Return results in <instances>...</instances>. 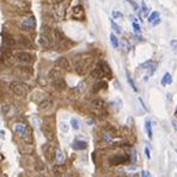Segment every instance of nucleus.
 Listing matches in <instances>:
<instances>
[{
  "mask_svg": "<svg viewBox=\"0 0 177 177\" xmlns=\"http://www.w3.org/2000/svg\"><path fill=\"white\" fill-rule=\"evenodd\" d=\"M85 16V11H84V7L82 5H77L72 8V17L76 18V19H79L82 20Z\"/></svg>",
  "mask_w": 177,
  "mask_h": 177,
  "instance_id": "obj_4",
  "label": "nucleus"
},
{
  "mask_svg": "<svg viewBox=\"0 0 177 177\" xmlns=\"http://www.w3.org/2000/svg\"><path fill=\"white\" fill-rule=\"evenodd\" d=\"M56 67H59L61 70H68L70 68V61L66 58H60L56 61Z\"/></svg>",
  "mask_w": 177,
  "mask_h": 177,
  "instance_id": "obj_5",
  "label": "nucleus"
},
{
  "mask_svg": "<svg viewBox=\"0 0 177 177\" xmlns=\"http://www.w3.org/2000/svg\"><path fill=\"white\" fill-rule=\"evenodd\" d=\"M127 1H128V2H129V4H130L133 7H134V10H135V11H139V7H138V5H136V4H135L133 0H127Z\"/></svg>",
  "mask_w": 177,
  "mask_h": 177,
  "instance_id": "obj_28",
  "label": "nucleus"
},
{
  "mask_svg": "<svg viewBox=\"0 0 177 177\" xmlns=\"http://www.w3.org/2000/svg\"><path fill=\"white\" fill-rule=\"evenodd\" d=\"M175 116L177 117V106H176V111H175Z\"/></svg>",
  "mask_w": 177,
  "mask_h": 177,
  "instance_id": "obj_32",
  "label": "nucleus"
},
{
  "mask_svg": "<svg viewBox=\"0 0 177 177\" xmlns=\"http://www.w3.org/2000/svg\"><path fill=\"white\" fill-rule=\"evenodd\" d=\"M112 17H114V18H123V14H122L121 12L112 11Z\"/></svg>",
  "mask_w": 177,
  "mask_h": 177,
  "instance_id": "obj_25",
  "label": "nucleus"
},
{
  "mask_svg": "<svg viewBox=\"0 0 177 177\" xmlns=\"http://www.w3.org/2000/svg\"><path fill=\"white\" fill-rule=\"evenodd\" d=\"M60 128H61V130L64 133H68V124L66 122H61L60 123Z\"/></svg>",
  "mask_w": 177,
  "mask_h": 177,
  "instance_id": "obj_24",
  "label": "nucleus"
},
{
  "mask_svg": "<svg viewBox=\"0 0 177 177\" xmlns=\"http://www.w3.org/2000/svg\"><path fill=\"white\" fill-rule=\"evenodd\" d=\"M109 38H110V42H111L112 47H114L115 49H117V48H118V40H117V37H116L114 34H110Z\"/></svg>",
  "mask_w": 177,
  "mask_h": 177,
  "instance_id": "obj_15",
  "label": "nucleus"
},
{
  "mask_svg": "<svg viewBox=\"0 0 177 177\" xmlns=\"http://www.w3.org/2000/svg\"><path fill=\"white\" fill-rule=\"evenodd\" d=\"M1 62L4 64V65H10L11 64V55H10V53H2L1 54Z\"/></svg>",
  "mask_w": 177,
  "mask_h": 177,
  "instance_id": "obj_12",
  "label": "nucleus"
},
{
  "mask_svg": "<svg viewBox=\"0 0 177 177\" xmlns=\"http://www.w3.org/2000/svg\"><path fill=\"white\" fill-rule=\"evenodd\" d=\"M156 18H159V13H158V12H153V13L148 17V22H150V23H153V20H154Z\"/></svg>",
  "mask_w": 177,
  "mask_h": 177,
  "instance_id": "obj_22",
  "label": "nucleus"
},
{
  "mask_svg": "<svg viewBox=\"0 0 177 177\" xmlns=\"http://www.w3.org/2000/svg\"><path fill=\"white\" fill-rule=\"evenodd\" d=\"M145 132H146V135L148 136V139H152V138H153L152 123H151V120H148V118L145 121Z\"/></svg>",
  "mask_w": 177,
  "mask_h": 177,
  "instance_id": "obj_8",
  "label": "nucleus"
},
{
  "mask_svg": "<svg viewBox=\"0 0 177 177\" xmlns=\"http://www.w3.org/2000/svg\"><path fill=\"white\" fill-rule=\"evenodd\" d=\"M71 126H72V128L76 129V130H78V129L80 128V123H79V121H78L77 118H72V120H71Z\"/></svg>",
  "mask_w": 177,
  "mask_h": 177,
  "instance_id": "obj_17",
  "label": "nucleus"
},
{
  "mask_svg": "<svg viewBox=\"0 0 177 177\" xmlns=\"http://www.w3.org/2000/svg\"><path fill=\"white\" fill-rule=\"evenodd\" d=\"M56 160L58 163H62L65 160V154L62 153L61 150H56Z\"/></svg>",
  "mask_w": 177,
  "mask_h": 177,
  "instance_id": "obj_16",
  "label": "nucleus"
},
{
  "mask_svg": "<svg viewBox=\"0 0 177 177\" xmlns=\"http://www.w3.org/2000/svg\"><path fill=\"white\" fill-rule=\"evenodd\" d=\"M171 83H172V77H171V74H170V73H165L164 77L162 78V85L166 86V85H170Z\"/></svg>",
  "mask_w": 177,
  "mask_h": 177,
  "instance_id": "obj_11",
  "label": "nucleus"
},
{
  "mask_svg": "<svg viewBox=\"0 0 177 177\" xmlns=\"http://www.w3.org/2000/svg\"><path fill=\"white\" fill-rule=\"evenodd\" d=\"M10 88L18 97H24L29 92V90H30V88L25 83H22V82H13V83H11L10 84Z\"/></svg>",
  "mask_w": 177,
  "mask_h": 177,
  "instance_id": "obj_1",
  "label": "nucleus"
},
{
  "mask_svg": "<svg viewBox=\"0 0 177 177\" xmlns=\"http://www.w3.org/2000/svg\"><path fill=\"white\" fill-rule=\"evenodd\" d=\"M16 58L18 61L23 62V64H32L35 61V56L28 52H19L16 54Z\"/></svg>",
  "mask_w": 177,
  "mask_h": 177,
  "instance_id": "obj_2",
  "label": "nucleus"
},
{
  "mask_svg": "<svg viewBox=\"0 0 177 177\" xmlns=\"http://www.w3.org/2000/svg\"><path fill=\"white\" fill-rule=\"evenodd\" d=\"M35 28H36V20L34 17H28L22 23V29H24L26 31H32Z\"/></svg>",
  "mask_w": 177,
  "mask_h": 177,
  "instance_id": "obj_3",
  "label": "nucleus"
},
{
  "mask_svg": "<svg viewBox=\"0 0 177 177\" xmlns=\"http://www.w3.org/2000/svg\"><path fill=\"white\" fill-rule=\"evenodd\" d=\"M127 80H128V84H129V85L132 86V88H133V90H134L135 92H138V88H136V86H135V83L133 82L132 77H130V76H129L128 73H127Z\"/></svg>",
  "mask_w": 177,
  "mask_h": 177,
  "instance_id": "obj_18",
  "label": "nucleus"
},
{
  "mask_svg": "<svg viewBox=\"0 0 177 177\" xmlns=\"http://www.w3.org/2000/svg\"><path fill=\"white\" fill-rule=\"evenodd\" d=\"M1 109H2V114H4V115H6V114H7V111L10 110V105H8V104H5V105H2V108H1Z\"/></svg>",
  "mask_w": 177,
  "mask_h": 177,
  "instance_id": "obj_27",
  "label": "nucleus"
},
{
  "mask_svg": "<svg viewBox=\"0 0 177 177\" xmlns=\"http://www.w3.org/2000/svg\"><path fill=\"white\" fill-rule=\"evenodd\" d=\"M38 43L42 46V47H49L50 46V38L47 34H42L38 38Z\"/></svg>",
  "mask_w": 177,
  "mask_h": 177,
  "instance_id": "obj_7",
  "label": "nucleus"
},
{
  "mask_svg": "<svg viewBox=\"0 0 177 177\" xmlns=\"http://www.w3.org/2000/svg\"><path fill=\"white\" fill-rule=\"evenodd\" d=\"M145 154H146L147 159H151V151H150V147L148 146H145Z\"/></svg>",
  "mask_w": 177,
  "mask_h": 177,
  "instance_id": "obj_26",
  "label": "nucleus"
},
{
  "mask_svg": "<svg viewBox=\"0 0 177 177\" xmlns=\"http://www.w3.org/2000/svg\"><path fill=\"white\" fill-rule=\"evenodd\" d=\"M171 47H172V49L175 50V52H177V40H174V41H171Z\"/></svg>",
  "mask_w": 177,
  "mask_h": 177,
  "instance_id": "obj_29",
  "label": "nucleus"
},
{
  "mask_svg": "<svg viewBox=\"0 0 177 177\" xmlns=\"http://www.w3.org/2000/svg\"><path fill=\"white\" fill-rule=\"evenodd\" d=\"M49 105H52V100H48V99H47V100H44L43 103L40 104V108H41V109H46V108H48Z\"/></svg>",
  "mask_w": 177,
  "mask_h": 177,
  "instance_id": "obj_23",
  "label": "nucleus"
},
{
  "mask_svg": "<svg viewBox=\"0 0 177 177\" xmlns=\"http://www.w3.org/2000/svg\"><path fill=\"white\" fill-rule=\"evenodd\" d=\"M92 104H93L96 108H99V109L104 106V102H103L102 99H96V100H93V102H92Z\"/></svg>",
  "mask_w": 177,
  "mask_h": 177,
  "instance_id": "obj_19",
  "label": "nucleus"
},
{
  "mask_svg": "<svg viewBox=\"0 0 177 177\" xmlns=\"http://www.w3.org/2000/svg\"><path fill=\"white\" fill-rule=\"evenodd\" d=\"M111 26H112V29L115 30V32H117V34H121V31H122V30H121V28H120V26H118V25H117V24H116L114 20H111Z\"/></svg>",
  "mask_w": 177,
  "mask_h": 177,
  "instance_id": "obj_21",
  "label": "nucleus"
},
{
  "mask_svg": "<svg viewBox=\"0 0 177 177\" xmlns=\"http://www.w3.org/2000/svg\"><path fill=\"white\" fill-rule=\"evenodd\" d=\"M141 177H151V174L148 171H146V170H142L141 171Z\"/></svg>",
  "mask_w": 177,
  "mask_h": 177,
  "instance_id": "obj_30",
  "label": "nucleus"
},
{
  "mask_svg": "<svg viewBox=\"0 0 177 177\" xmlns=\"http://www.w3.org/2000/svg\"><path fill=\"white\" fill-rule=\"evenodd\" d=\"M99 1H103V0H99Z\"/></svg>",
  "mask_w": 177,
  "mask_h": 177,
  "instance_id": "obj_33",
  "label": "nucleus"
},
{
  "mask_svg": "<svg viewBox=\"0 0 177 177\" xmlns=\"http://www.w3.org/2000/svg\"><path fill=\"white\" fill-rule=\"evenodd\" d=\"M49 77L53 78V79H59L61 77V72L58 70V68H53L50 72H49Z\"/></svg>",
  "mask_w": 177,
  "mask_h": 177,
  "instance_id": "obj_13",
  "label": "nucleus"
},
{
  "mask_svg": "<svg viewBox=\"0 0 177 177\" xmlns=\"http://www.w3.org/2000/svg\"><path fill=\"white\" fill-rule=\"evenodd\" d=\"M91 76L93 77V78H102V77H104L105 74H104V72H103V70H102V67L99 66V64L97 65V67L91 72Z\"/></svg>",
  "mask_w": 177,
  "mask_h": 177,
  "instance_id": "obj_10",
  "label": "nucleus"
},
{
  "mask_svg": "<svg viewBox=\"0 0 177 177\" xmlns=\"http://www.w3.org/2000/svg\"><path fill=\"white\" fill-rule=\"evenodd\" d=\"M133 28H134L135 32H140V26H139L136 23H133Z\"/></svg>",
  "mask_w": 177,
  "mask_h": 177,
  "instance_id": "obj_31",
  "label": "nucleus"
},
{
  "mask_svg": "<svg viewBox=\"0 0 177 177\" xmlns=\"http://www.w3.org/2000/svg\"><path fill=\"white\" fill-rule=\"evenodd\" d=\"M14 132H16L17 134L22 135V136H25L26 133H28V129H26V127H25L23 123H17V124L14 126Z\"/></svg>",
  "mask_w": 177,
  "mask_h": 177,
  "instance_id": "obj_6",
  "label": "nucleus"
},
{
  "mask_svg": "<svg viewBox=\"0 0 177 177\" xmlns=\"http://www.w3.org/2000/svg\"><path fill=\"white\" fill-rule=\"evenodd\" d=\"M106 86V84L104 83V82H99V83H97L96 85H94V91H98V90H100V88H105Z\"/></svg>",
  "mask_w": 177,
  "mask_h": 177,
  "instance_id": "obj_20",
  "label": "nucleus"
},
{
  "mask_svg": "<svg viewBox=\"0 0 177 177\" xmlns=\"http://www.w3.org/2000/svg\"><path fill=\"white\" fill-rule=\"evenodd\" d=\"M54 86L56 88H59V90H62V88H65V86H66V83L62 80V79H55L54 80Z\"/></svg>",
  "mask_w": 177,
  "mask_h": 177,
  "instance_id": "obj_14",
  "label": "nucleus"
},
{
  "mask_svg": "<svg viewBox=\"0 0 177 177\" xmlns=\"http://www.w3.org/2000/svg\"><path fill=\"white\" fill-rule=\"evenodd\" d=\"M72 146H73L74 150H85L88 147V144H86V141H82V140L77 139V140H74Z\"/></svg>",
  "mask_w": 177,
  "mask_h": 177,
  "instance_id": "obj_9",
  "label": "nucleus"
}]
</instances>
